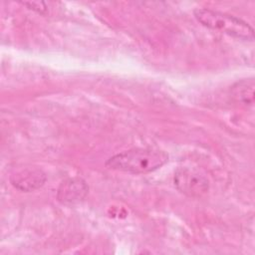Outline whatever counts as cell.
<instances>
[{
    "label": "cell",
    "mask_w": 255,
    "mask_h": 255,
    "mask_svg": "<svg viewBox=\"0 0 255 255\" xmlns=\"http://www.w3.org/2000/svg\"><path fill=\"white\" fill-rule=\"evenodd\" d=\"M193 14L199 23L209 29L242 40L252 41L254 39L253 28L238 17L208 8H196Z\"/></svg>",
    "instance_id": "7a4b0ae2"
},
{
    "label": "cell",
    "mask_w": 255,
    "mask_h": 255,
    "mask_svg": "<svg viewBox=\"0 0 255 255\" xmlns=\"http://www.w3.org/2000/svg\"><path fill=\"white\" fill-rule=\"evenodd\" d=\"M231 95L238 103L252 105L254 101V80L245 79L235 83L231 87Z\"/></svg>",
    "instance_id": "8992f818"
},
{
    "label": "cell",
    "mask_w": 255,
    "mask_h": 255,
    "mask_svg": "<svg viewBox=\"0 0 255 255\" xmlns=\"http://www.w3.org/2000/svg\"><path fill=\"white\" fill-rule=\"evenodd\" d=\"M173 182L178 191L188 197H201L209 189L207 177L192 167H179L174 172Z\"/></svg>",
    "instance_id": "3957f363"
},
{
    "label": "cell",
    "mask_w": 255,
    "mask_h": 255,
    "mask_svg": "<svg viewBox=\"0 0 255 255\" xmlns=\"http://www.w3.org/2000/svg\"><path fill=\"white\" fill-rule=\"evenodd\" d=\"M89 192L85 179L75 176L63 180L57 190V200L64 205H75L82 202Z\"/></svg>",
    "instance_id": "277c9868"
},
{
    "label": "cell",
    "mask_w": 255,
    "mask_h": 255,
    "mask_svg": "<svg viewBox=\"0 0 255 255\" xmlns=\"http://www.w3.org/2000/svg\"><path fill=\"white\" fill-rule=\"evenodd\" d=\"M22 5L26 6L28 9L30 10H33L39 14H46L47 13V6L44 2H37V1H34V2H21Z\"/></svg>",
    "instance_id": "52a82bcc"
},
{
    "label": "cell",
    "mask_w": 255,
    "mask_h": 255,
    "mask_svg": "<svg viewBox=\"0 0 255 255\" xmlns=\"http://www.w3.org/2000/svg\"><path fill=\"white\" fill-rule=\"evenodd\" d=\"M46 180V173L37 167L23 168L10 176L11 184L23 192H31L42 187Z\"/></svg>",
    "instance_id": "5b68a950"
},
{
    "label": "cell",
    "mask_w": 255,
    "mask_h": 255,
    "mask_svg": "<svg viewBox=\"0 0 255 255\" xmlns=\"http://www.w3.org/2000/svg\"><path fill=\"white\" fill-rule=\"evenodd\" d=\"M168 161V154L157 148L136 147L111 156L105 163L113 170L130 174H145L152 172Z\"/></svg>",
    "instance_id": "6da1fadb"
}]
</instances>
